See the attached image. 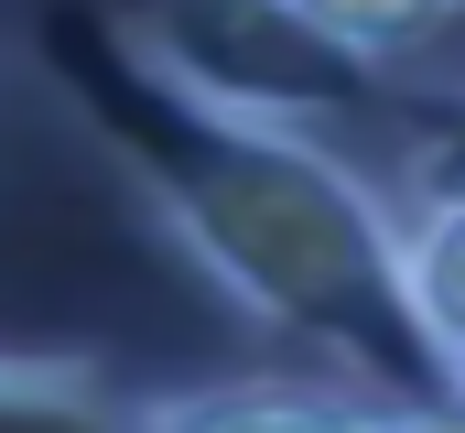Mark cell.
Listing matches in <instances>:
<instances>
[{"mask_svg": "<svg viewBox=\"0 0 465 433\" xmlns=\"http://www.w3.org/2000/svg\"><path fill=\"white\" fill-rule=\"evenodd\" d=\"M44 76L98 141V163L130 185V206L260 336L314 347L325 379L379 390L390 412L455 390L401 282V196L368 163L228 108L141 33V11L109 0H76L44 22Z\"/></svg>", "mask_w": 465, "mask_h": 433, "instance_id": "cell-1", "label": "cell"}, {"mask_svg": "<svg viewBox=\"0 0 465 433\" xmlns=\"http://www.w3.org/2000/svg\"><path fill=\"white\" fill-rule=\"evenodd\" d=\"M163 433H401V412L357 379H325V368H249V379L173 390Z\"/></svg>", "mask_w": 465, "mask_h": 433, "instance_id": "cell-2", "label": "cell"}, {"mask_svg": "<svg viewBox=\"0 0 465 433\" xmlns=\"http://www.w3.org/2000/svg\"><path fill=\"white\" fill-rule=\"evenodd\" d=\"M0 433H163V401L98 357H0Z\"/></svg>", "mask_w": 465, "mask_h": 433, "instance_id": "cell-3", "label": "cell"}, {"mask_svg": "<svg viewBox=\"0 0 465 433\" xmlns=\"http://www.w3.org/2000/svg\"><path fill=\"white\" fill-rule=\"evenodd\" d=\"M401 282H411L422 347L444 357V379L465 390V185L401 206Z\"/></svg>", "mask_w": 465, "mask_h": 433, "instance_id": "cell-4", "label": "cell"}, {"mask_svg": "<svg viewBox=\"0 0 465 433\" xmlns=\"http://www.w3.org/2000/svg\"><path fill=\"white\" fill-rule=\"evenodd\" d=\"M314 44H336L357 65H379V76H411L444 33L465 22V0H282Z\"/></svg>", "mask_w": 465, "mask_h": 433, "instance_id": "cell-5", "label": "cell"}, {"mask_svg": "<svg viewBox=\"0 0 465 433\" xmlns=\"http://www.w3.org/2000/svg\"><path fill=\"white\" fill-rule=\"evenodd\" d=\"M379 185H390L401 206H411V196H444V185H465V76H401Z\"/></svg>", "mask_w": 465, "mask_h": 433, "instance_id": "cell-6", "label": "cell"}, {"mask_svg": "<svg viewBox=\"0 0 465 433\" xmlns=\"http://www.w3.org/2000/svg\"><path fill=\"white\" fill-rule=\"evenodd\" d=\"M401 433H465V390H433V401H411Z\"/></svg>", "mask_w": 465, "mask_h": 433, "instance_id": "cell-7", "label": "cell"}]
</instances>
